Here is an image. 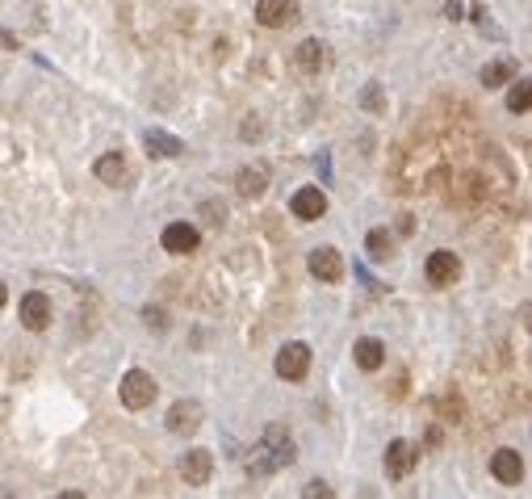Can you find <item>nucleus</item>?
<instances>
[{
  "mask_svg": "<svg viewBox=\"0 0 532 499\" xmlns=\"http://www.w3.org/2000/svg\"><path fill=\"white\" fill-rule=\"evenodd\" d=\"M491 474L499 478L503 487H516L520 478H524V462H520V453L516 449H499L491 458Z\"/></svg>",
  "mask_w": 532,
  "mask_h": 499,
  "instance_id": "dca6fc26",
  "label": "nucleus"
},
{
  "mask_svg": "<svg viewBox=\"0 0 532 499\" xmlns=\"http://www.w3.org/2000/svg\"><path fill=\"white\" fill-rule=\"evenodd\" d=\"M239 135H244L247 143H252V139H260V135H264V122H260L256 113H247V122L239 126Z\"/></svg>",
  "mask_w": 532,
  "mask_h": 499,
  "instance_id": "b1692460",
  "label": "nucleus"
},
{
  "mask_svg": "<svg viewBox=\"0 0 532 499\" xmlns=\"http://www.w3.org/2000/svg\"><path fill=\"white\" fill-rule=\"evenodd\" d=\"M202 403L197 399H180V403H172L168 407V432L172 437H193V432L202 428Z\"/></svg>",
  "mask_w": 532,
  "mask_h": 499,
  "instance_id": "423d86ee",
  "label": "nucleus"
},
{
  "mask_svg": "<svg viewBox=\"0 0 532 499\" xmlns=\"http://www.w3.org/2000/svg\"><path fill=\"white\" fill-rule=\"evenodd\" d=\"M96 180L101 185H113V189H122V185H130V164H126V155L122 152H105L101 160L93 164Z\"/></svg>",
  "mask_w": 532,
  "mask_h": 499,
  "instance_id": "9b49d317",
  "label": "nucleus"
},
{
  "mask_svg": "<svg viewBox=\"0 0 532 499\" xmlns=\"http://www.w3.org/2000/svg\"><path fill=\"white\" fill-rule=\"evenodd\" d=\"M302 495H306V499H314V495H323V499H331V495H336V491H331L328 483H306V487H302Z\"/></svg>",
  "mask_w": 532,
  "mask_h": 499,
  "instance_id": "393cba45",
  "label": "nucleus"
},
{
  "mask_svg": "<svg viewBox=\"0 0 532 499\" xmlns=\"http://www.w3.org/2000/svg\"><path fill=\"white\" fill-rule=\"evenodd\" d=\"M294 63H298L306 76H319V71L328 68V46H323L319 38H306L298 51H294Z\"/></svg>",
  "mask_w": 532,
  "mask_h": 499,
  "instance_id": "a211bd4d",
  "label": "nucleus"
},
{
  "mask_svg": "<svg viewBox=\"0 0 532 499\" xmlns=\"http://www.w3.org/2000/svg\"><path fill=\"white\" fill-rule=\"evenodd\" d=\"M361 105L369 113H382L386 110V97H382V84H365V93H361Z\"/></svg>",
  "mask_w": 532,
  "mask_h": 499,
  "instance_id": "4be33fe9",
  "label": "nucleus"
},
{
  "mask_svg": "<svg viewBox=\"0 0 532 499\" xmlns=\"http://www.w3.org/2000/svg\"><path fill=\"white\" fill-rule=\"evenodd\" d=\"M365 248H369V256H373V261H386V256L395 252V239L386 236V231H369Z\"/></svg>",
  "mask_w": 532,
  "mask_h": 499,
  "instance_id": "412c9836",
  "label": "nucleus"
},
{
  "mask_svg": "<svg viewBox=\"0 0 532 499\" xmlns=\"http://www.w3.org/2000/svg\"><path fill=\"white\" fill-rule=\"evenodd\" d=\"M428 281L432 286H453V281L461 278V261H457V252H449V248H440V252H432L428 256Z\"/></svg>",
  "mask_w": 532,
  "mask_h": 499,
  "instance_id": "9d476101",
  "label": "nucleus"
},
{
  "mask_svg": "<svg viewBox=\"0 0 532 499\" xmlns=\"http://www.w3.org/2000/svg\"><path fill=\"white\" fill-rule=\"evenodd\" d=\"M143 147H147L151 155H160V160H177V155H185V143H180L177 135L160 130V126H147V130H143Z\"/></svg>",
  "mask_w": 532,
  "mask_h": 499,
  "instance_id": "4468645a",
  "label": "nucleus"
},
{
  "mask_svg": "<svg viewBox=\"0 0 532 499\" xmlns=\"http://www.w3.org/2000/svg\"><path fill=\"white\" fill-rule=\"evenodd\" d=\"M273 370H277V378H286V382H302V378L311 374V348L302 345V340H289V345L277 353Z\"/></svg>",
  "mask_w": 532,
  "mask_h": 499,
  "instance_id": "7ed1b4c3",
  "label": "nucleus"
},
{
  "mask_svg": "<svg viewBox=\"0 0 532 499\" xmlns=\"http://www.w3.org/2000/svg\"><path fill=\"white\" fill-rule=\"evenodd\" d=\"M507 110L511 113L532 110V80H511V88H507Z\"/></svg>",
  "mask_w": 532,
  "mask_h": 499,
  "instance_id": "aec40b11",
  "label": "nucleus"
},
{
  "mask_svg": "<svg viewBox=\"0 0 532 499\" xmlns=\"http://www.w3.org/2000/svg\"><path fill=\"white\" fill-rule=\"evenodd\" d=\"M415 466H420V445L415 441H403V437H398V441L386 445V474H390V478H407Z\"/></svg>",
  "mask_w": 532,
  "mask_h": 499,
  "instance_id": "39448f33",
  "label": "nucleus"
},
{
  "mask_svg": "<svg viewBox=\"0 0 532 499\" xmlns=\"http://www.w3.org/2000/svg\"><path fill=\"white\" fill-rule=\"evenodd\" d=\"M524 155H528V164H532V143H524Z\"/></svg>",
  "mask_w": 532,
  "mask_h": 499,
  "instance_id": "a878e982",
  "label": "nucleus"
},
{
  "mask_svg": "<svg viewBox=\"0 0 532 499\" xmlns=\"http://www.w3.org/2000/svg\"><path fill=\"white\" fill-rule=\"evenodd\" d=\"M118 395H122V403L130 407V412H143V407H151V403H155L160 387H155V378H151L147 370H126Z\"/></svg>",
  "mask_w": 532,
  "mask_h": 499,
  "instance_id": "f03ea898",
  "label": "nucleus"
},
{
  "mask_svg": "<svg viewBox=\"0 0 532 499\" xmlns=\"http://www.w3.org/2000/svg\"><path fill=\"white\" fill-rule=\"evenodd\" d=\"M294 458H298V453H294V441H289V432L273 424V428L260 437L256 449H252V458H247V474H252V478H264V474L294 466Z\"/></svg>",
  "mask_w": 532,
  "mask_h": 499,
  "instance_id": "f257e3e1",
  "label": "nucleus"
},
{
  "mask_svg": "<svg viewBox=\"0 0 532 499\" xmlns=\"http://www.w3.org/2000/svg\"><path fill=\"white\" fill-rule=\"evenodd\" d=\"M143 323H147V328H155V332H164V328H168V315L160 311V306H143Z\"/></svg>",
  "mask_w": 532,
  "mask_h": 499,
  "instance_id": "5701e85b",
  "label": "nucleus"
},
{
  "mask_svg": "<svg viewBox=\"0 0 532 499\" xmlns=\"http://www.w3.org/2000/svg\"><path fill=\"white\" fill-rule=\"evenodd\" d=\"M353 361L365 370V374H373V370H382L386 365V345L382 340H373V336H361L353 345Z\"/></svg>",
  "mask_w": 532,
  "mask_h": 499,
  "instance_id": "f3484780",
  "label": "nucleus"
},
{
  "mask_svg": "<svg viewBox=\"0 0 532 499\" xmlns=\"http://www.w3.org/2000/svg\"><path fill=\"white\" fill-rule=\"evenodd\" d=\"M210 474H214V453H210V449H189V453L180 458V478H185V487H205Z\"/></svg>",
  "mask_w": 532,
  "mask_h": 499,
  "instance_id": "1a4fd4ad",
  "label": "nucleus"
},
{
  "mask_svg": "<svg viewBox=\"0 0 532 499\" xmlns=\"http://www.w3.org/2000/svg\"><path fill=\"white\" fill-rule=\"evenodd\" d=\"M478 80L486 84V88H499V84H511L516 80V59H495V63H486L482 68V76Z\"/></svg>",
  "mask_w": 532,
  "mask_h": 499,
  "instance_id": "6ab92c4d",
  "label": "nucleus"
},
{
  "mask_svg": "<svg viewBox=\"0 0 532 499\" xmlns=\"http://www.w3.org/2000/svg\"><path fill=\"white\" fill-rule=\"evenodd\" d=\"M306 264H311V278L328 281V286H336V281L344 278V256L336 248H314Z\"/></svg>",
  "mask_w": 532,
  "mask_h": 499,
  "instance_id": "ddd939ff",
  "label": "nucleus"
},
{
  "mask_svg": "<svg viewBox=\"0 0 532 499\" xmlns=\"http://www.w3.org/2000/svg\"><path fill=\"white\" fill-rule=\"evenodd\" d=\"M264 189H269V168H264V164L239 168V177H235V194L252 202V197H260Z\"/></svg>",
  "mask_w": 532,
  "mask_h": 499,
  "instance_id": "2eb2a0df",
  "label": "nucleus"
},
{
  "mask_svg": "<svg viewBox=\"0 0 532 499\" xmlns=\"http://www.w3.org/2000/svg\"><path fill=\"white\" fill-rule=\"evenodd\" d=\"M197 227L193 222H172V227H164V236H160V244H164V252H172V256H189V252H197Z\"/></svg>",
  "mask_w": 532,
  "mask_h": 499,
  "instance_id": "f8f14e48",
  "label": "nucleus"
},
{
  "mask_svg": "<svg viewBox=\"0 0 532 499\" xmlns=\"http://www.w3.org/2000/svg\"><path fill=\"white\" fill-rule=\"evenodd\" d=\"M17 315H21V328H26V332H46V328H51V298L42 290H29L26 298H21V306H17Z\"/></svg>",
  "mask_w": 532,
  "mask_h": 499,
  "instance_id": "20e7f679",
  "label": "nucleus"
},
{
  "mask_svg": "<svg viewBox=\"0 0 532 499\" xmlns=\"http://www.w3.org/2000/svg\"><path fill=\"white\" fill-rule=\"evenodd\" d=\"M256 21L269 29L294 26L298 21V0H256Z\"/></svg>",
  "mask_w": 532,
  "mask_h": 499,
  "instance_id": "6e6552de",
  "label": "nucleus"
},
{
  "mask_svg": "<svg viewBox=\"0 0 532 499\" xmlns=\"http://www.w3.org/2000/svg\"><path fill=\"white\" fill-rule=\"evenodd\" d=\"M289 210H294V219L302 222H314L328 214V194L319 189V185H306V189H298V194L289 197Z\"/></svg>",
  "mask_w": 532,
  "mask_h": 499,
  "instance_id": "0eeeda50",
  "label": "nucleus"
}]
</instances>
